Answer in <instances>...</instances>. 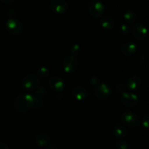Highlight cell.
<instances>
[{
	"label": "cell",
	"instance_id": "cell-22",
	"mask_svg": "<svg viewBox=\"0 0 149 149\" xmlns=\"http://www.w3.org/2000/svg\"><path fill=\"white\" fill-rule=\"evenodd\" d=\"M119 32L122 35H127L130 32V28L127 24H122L119 28Z\"/></svg>",
	"mask_w": 149,
	"mask_h": 149
},
{
	"label": "cell",
	"instance_id": "cell-3",
	"mask_svg": "<svg viewBox=\"0 0 149 149\" xmlns=\"http://www.w3.org/2000/svg\"><path fill=\"white\" fill-rule=\"evenodd\" d=\"M89 14L93 17H100L105 11V6L99 0H92L88 6Z\"/></svg>",
	"mask_w": 149,
	"mask_h": 149
},
{
	"label": "cell",
	"instance_id": "cell-11",
	"mask_svg": "<svg viewBox=\"0 0 149 149\" xmlns=\"http://www.w3.org/2000/svg\"><path fill=\"white\" fill-rule=\"evenodd\" d=\"M111 90L106 84H100L95 87V94L98 98L106 99L111 95Z\"/></svg>",
	"mask_w": 149,
	"mask_h": 149
},
{
	"label": "cell",
	"instance_id": "cell-9",
	"mask_svg": "<svg viewBox=\"0 0 149 149\" xmlns=\"http://www.w3.org/2000/svg\"><path fill=\"white\" fill-rule=\"evenodd\" d=\"M132 34L134 37L138 40H143L148 34L146 27L141 23H136L132 26L131 29Z\"/></svg>",
	"mask_w": 149,
	"mask_h": 149
},
{
	"label": "cell",
	"instance_id": "cell-6",
	"mask_svg": "<svg viewBox=\"0 0 149 149\" xmlns=\"http://www.w3.org/2000/svg\"><path fill=\"white\" fill-rule=\"evenodd\" d=\"M79 66V62L77 58L70 55L65 57L63 62V67L64 71L68 74L75 72Z\"/></svg>",
	"mask_w": 149,
	"mask_h": 149
},
{
	"label": "cell",
	"instance_id": "cell-24",
	"mask_svg": "<svg viewBox=\"0 0 149 149\" xmlns=\"http://www.w3.org/2000/svg\"><path fill=\"white\" fill-rule=\"evenodd\" d=\"M90 84L93 86H97L98 84H100V79L97 77V76H93V77L90 78Z\"/></svg>",
	"mask_w": 149,
	"mask_h": 149
},
{
	"label": "cell",
	"instance_id": "cell-14",
	"mask_svg": "<svg viewBox=\"0 0 149 149\" xmlns=\"http://www.w3.org/2000/svg\"><path fill=\"white\" fill-rule=\"evenodd\" d=\"M138 49V47L133 42H127L122 45L121 47V51L122 53L125 56H130L136 52Z\"/></svg>",
	"mask_w": 149,
	"mask_h": 149
},
{
	"label": "cell",
	"instance_id": "cell-13",
	"mask_svg": "<svg viewBox=\"0 0 149 149\" xmlns=\"http://www.w3.org/2000/svg\"><path fill=\"white\" fill-rule=\"evenodd\" d=\"M126 86V87H127L131 91H136L141 87V79L138 76H132L128 79Z\"/></svg>",
	"mask_w": 149,
	"mask_h": 149
},
{
	"label": "cell",
	"instance_id": "cell-20",
	"mask_svg": "<svg viewBox=\"0 0 149 149\" xmlns=\"http://www.w3.org/2000/svg\"><path fill=\"white\" fill-rule=\"evenodd\" d=\"M116 146L117 149H128V143L124 139H120L116 142Z\"/></svg>",
	"mask_w": 149,
	"mask_h": 149
},
{
	"label": "cell",
	"instance_id": "cell-4",
	"mask_svg": "<svg viewBox=\"0 0 149 149\" xmlns=\"http://www.w3.org/2000/svg\"><path fill=\"white\" fill-rule=\"evenodd\" d=\"M6 29L12 34L20 35L23 31V26L18 19L10 17L6 22Z\"/></svg>",
	"mask_w": 149,
	"mask_h": 149
},
{
	"label": "cell",
	"instance_id": "cell-1",
	"mask_svg": "<svg viewBox=\"0 0 149 149\" xmlns=\"http://www.w3.org/2000/svg\"><path fill=\"white\" fill-rule=\"evenodd\" d=\"M14 106L19 111H27L31 109H39L43 106V101L41 97L31 94H20L15 99Z\"/></svg>",
	"mask_w": 149,
	"mask_h": 149
},
{
	"label": "cell",
	"instance_id": "cell-2",
	"mask_svg": "<svg viewBox=\"0 0 149 149\" xmlns=\"http://www.w3.org/2000/svg\"><path fill=\"white\" fill-rule=\"evenodd\" d=\"M121 121L124 127L129 128H134L138 126L140 122L139 117L134 112L127 111L122 114Z\"/></svg>",
	"mask_w": 149,
	"mask_h": 149
},
{
	"label": "cell",
	"instance_id": "cell-21",
	"mask_svg": "<svg viewBox=\"0 0 149 149\" xmlns=\"http://www.w3.org/2000/svg\"><path fill=\"white\" fill-rule=\"evenodd\" d=\"M71 55L76 57L77 55H79L81 52V47H80V45H74L71 47Z\"/></svg>",
	"mask_w": 149,
	"mask_h": 149
},
{
	"label": "cell",
	"instance_id": "cell-25",
	"mask_svg": "<svg viewBox=\"0 0 149 149\" xmlns=\"http://www.w3.org/2000/svg\"><path fill=\"white\" fill-rule=\"evenodd\" d=\"M36 90V94H37L38 95L40 96V97L46 95L47 94L46 90H45V88H44L43 87H42V86H41V87H38Z\"/></svg>",
	"mask_w": 149,
	"mask_h": 149
},
{
	"label": "cell",
	"instance_id": "cell-28",
	"mask_svg": "<svg viewBox=\"0 0 149 149\" xmlns=\"http://www.w3.org/2000/svg\"><path fill=\"white\" fill-rule=\"evenodd\" d=\"M0 149H10V148H9L8 146H7V144L1 142L0 143Z\"/></svg>",
	"mask_w": 149,
	"mask_h": 149
},
{
	"label": "cell",
	"instance_id": "cell-5",
	"mask_svg": "<svg viewBox=\"0 0 149 149\" xmlns=\"http://www.w3.org/2000/svg\"><path fill=\"white\" fill-rule=\"evenodd\" d=\"M21 84L25 90L32 91V90H36L39 87V80L36 75L29 74V75H26L23 77Z\"/></svg>",
	"mask_w": 149,
	"mask_h": 149
},
{
	"label": "cell",
	"instance_id": "cell-29",
	"mask_svg": "<svg viewBox=\"0 0 149 149\" xmlns=\"http://www.w3.org/2000/svg\"><path fill=\"white\" fill-rule=\"evenodd\" d=\"M4 4H12V3L14 2L15 0H1Z\"/></svg>",
	"mask_w": 149,
	"mask_h": 149
},
{
	"label": "cell",
	"instance_id": "cell-10",
	"mask_svg": "<svg viewBox=\"0 0 149 149\" xmlns=\"http://www.w3.org/2000/svg\"><path fill=\"white\" fill-rule=\"evenodd\" d=\"M50 88L55 93H61L65 88V84L62 78L58 76H52L49 80Z\"/></svg>",
	"mask_w": 149,
	"mask_h": 149
},
{
	"label": "cell",
	"instance_id": "cell-26",
	"mask_svg": "<svg viewBox=\"0 0 149 149\" xmlns=\"http://www.w3.org/2000/svg\"><path fill=\"white\" fill-rule=\"evenodd\" d=\"M143 126L145 128H148L149 126V117H148V115H146L145 117L143 118Z\"/></svg>",
	"mask_w": 149,
	"mask_h": 149
},
{
	"label": "cell",
	"instance_id": "cell-7",
	"mask_svg": "<svg viewBox=\"0 0 149 149\" xmlns=\"http://www.w3.org/2000/svg\"><path fill=\"white\" fill-rule=\"evenodd\" d=\"M49 6L53 13L59 15L65 13L68 9V4L65 0H52Z\"/></svg>",
	"mask_w": 149,
	"mask_h": 149
},
{
	"label": "cell",
	"instance_id": "cell-8",
	"mask_svg": "<svg viewBox=\"0 0 149 149\" xmlns=\"http://www.w3.org/2000/svg\"><path fill=\"white\" fill-rule=\"evenodd\" d=\"M121 102L127 107H135L138 103V97L135 93L126 92L121 95Z\"/></svg>",
	"mask_w": 149,
	"mask_h": 149
},
{
	"label": "cell",
	"instance_id": "cell-19",
	"mask_svg": "<svg viewBox=\"0 0 149 149\" xmlns=\"http://www.w3.org/2000/svg\"><path fill=\"white\" fill-rule=\"evenodd\" d=\"M49 74H50V71H49V69L47 67L45 66L40 67V68L37 70V71H36L37 76L38 77H41V78H47V77H49Z\"/></svg>",
	"mask_w": 149,
	"mask_h": 149
},
{
	"label": "cell",
	"instance_id": "cell-15",
	"mask_svg": "<svg viewBox=\"0 0 149 149\" xmlns=\"http://www.w3.org/2000/svg\"><path fill=\"white\" fill-rule=\"evenodd\" d=\"M35 141L37 146L40 147L47 146L51 143V138L45 133H41L36 135Z\"/></svg>",
	"mask_w": 149,
	"mask_h": 149
},
{
	"label": "cell",
	"instance_id": "cell-18",
	"mask_svg": "<svg viewBox=\"0 0 149 149\" xmlns=\"http://www.w3.org/2000/svg\"><path fill=\"white\" fill-rule=\"evenodd\" d=\"M124 20H125V22L128 23V24H133L135 23L137 20V15L135 14V12L133 10H128L124 13Z\"/></svg>",
	"mask_w": 149,
	"mask_h": 149
},
{
	"label": "cell",
	"instance_id": "cell-23",
	"mask_svg": "<svg viewBox=\"0 0 149 149\" xmlns=\"http://www.w3.org/2000/svg\"><path fill=\"white\" fill-rule=\"evenodd\" d=\"M126 85H125L122 83H119L116 85V91L119 93H121V94H123V93H126Z\"/></svg>",
	"mask_w": 149,
	"mask_h": 149
},
{
	"label": "cell",
	"instance_id": "cell-12",
	"mask_svg": "<svg viewBox=\"0 0 149 149\" xmlns=\"http://www.w3.org/2000/svg\"><path fill=\"white\" fill-rule=\"evenodd\" d=\"M88 92L81 86H77L71 90V95L78 100H84L87 97Z\"/></svg>",
	"mask_w": 149,
	"mask_h": 149
},
{
	"label": "cell",
	"instance_id": "cell-16",
	"mask_svg": "<svg viewBox=\"0 0 149 149\" xmlns=\"http://www.w3.org/2000/svg\"><path fill=\"white\" fill-rule=\"evenodd\" d=\"M113 133L114 136L118 139H123L127 135V130L125 127L121 125H116L113 127Z\"/></svg>",
	"mask_w": 149,
	"mask_h": 149
},
{
	"label": "cell",
	"instance_id": "cell-17",
	"mask_svg": "<svg viewBox=\"0 0 149 149\" xmlns=\"http://www.w3.org/2000/svg\"><path fill=\"white\" fill-rule=\"evenodd\" d=\"M100 26L106 30H111L115 26V21L111 17H103L100 19Z\"/></svg>",
	"mask_w": 149,
	"mask_h": 149
},
{
	"label": "cell",
	"instance_id": "cell-27",
	"mask_svg": "<svg viewBox=\"0 0 149 149\" xmlns=\"http://www.w3.org/2000/svg\"><path fill=\"white\" fill-rule=\"evenodd\" d=\"M46 149H58V146L55 143H50L49 145L47 146Z\"/></svg>",
	"mask_w": 149,
	"mask_h": 149
}]
</instances>
